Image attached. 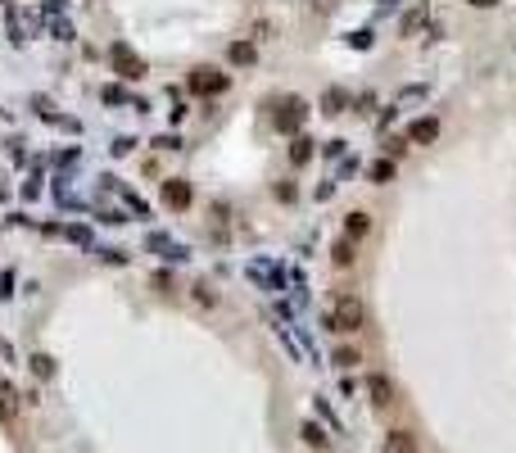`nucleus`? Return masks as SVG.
Segmentation results:
<instances>
[{
  "label": "nucleus",
  "instance_id": "1",
  "mask_svg": "<svg viewBox=\"0 0 516 453\" xmlns=\"http://www.w3.org/2000/svg\"><path fill=\"white\" fill-rule=\"evenodd\" d=\"M363 299H358V295H340V299L331 304V313H326V326H331V331H358V326H363Z\"/></svg>",
  "mask_w": 516,
  "mask_h": 453
},
{
  "label": "nucleus",
  "instance_id": "2",
  "mask_svg": "<svg viewBox=\"0 0 516 453\" xmlns=\"http://www.w3.org/2000/svg\"><path fill=\"white\" fill-rule=\"evenodd\" d=\"M191 87L200 91V96H217V91H226V73H217V68H195Z\"/></svg>",
  "mask_w": 516,
  "mask_h": 453
},
{
  "label": "nucleus",
  "instance_id": "3",
  "mask_svg": "<svg viewBox=\"0 0 516 453\" xmlns=\"http://www.w3.org/2000/svg\"><path fill=\"white\" fill-rule=\"evenodd\" d=\"M303 114H308V109H303V100H286V105H281V114H277V127L281 131H294V127H299V123H303Z\"/></svg>",
  "mask_w": 516,
  "mask_h": 453
},
{
  "label": "nucleus",
  "instance_id": "4",
  "mask_svg": "<svg viewBox=\"0 0 516 453\" xmlns=\"http://www.w3.org/2000/svg\"><path fill=\"white\" fill-rule=\"evenodd\" d=\"M114 64H118L122 77H145V64H140V59L127 50V45H114Z\"/></svg>",
  "mask_w": 516,
  "mask_h": 453
},
{
  "label": "nucleus",
  "instance_id": "5",
  "mask_svg": "<svg viewBox=\"0 0 516 453\" xmlns=\"http://www.w3.org/2000/svg\"><path fill=\"white\" fill-rule=\"evenodd\" d=\"M367 390H372V403H376V408H389V403H394V386H389V377H372L367 381Z\"/></svg>",
  "mask_w": 516,
  "mask_h": 453
},
{
  "label": "nucleus",
  "instance_id": "6",
  "mask_svg": "<svg viewBox=\"0 0 516 453\" xmlns=\"http://www.w3.org/2000/svg\"><path fill=\"white\" fill-rule=\"evenodd\" d=\"M385 453H417V435L412 431H389L385 435Z\"/></svg>",
  "mask_w": 516,
  "mask_h": 453
},
{
  "label": "nucleus",
  "instance_id": "7",
  "mask_svg": "<svg viewBox=\"0 0 516 453\" xmlns=\"http://www.w3.org/2000/svg\"><path fill=\"white\" fill-rule=\"evenodd\" d=\"M163 200H168L172 209H186V204H191V186H186V182H177V177H172V182L163 186Z\"/></svg>",
  "mask_w": 516,
  "mask_h": 453
},
{
  "label": "nucleus",
  "instance_id": "8",
  "mask_svg": "<svg viewBox=\"0 0 516 453\" xmlns=\"http://www.w3.org/2000/svg\"><path fill=\"white\" fill-rule=\"evenodd\" d=\"M440 136V123L435 118H417L412 123V140H417V145H426V140H435Z\"/></svg>",
  "mask_w": 516,
  "mask_h": 453
},
{
  "label": "nucleus",
  "instance_id": "9",
  "mask_svg": "<svg viewBox=\"0 0 516 453\" xmlns=\"http://www.w3.org/2000/svg\"><path fill=\"white\" fill-rule=\"evenodd\" d=\"M14 408H19V394H14L10 381H0V421H10V417H14Z\"/></svg>",
  "mask_w": 516,
  "mask_h": 453
},
{
  "label": "nucleus",
  "instance_id": "10",
  "mask_svg": "<svg viewBox=\"0 0 516 453\" xmlns=\"http://www.w3.org/2000/svg\"><path fill=\"white\" fill-rule=\"evenodd\" d=\"M421 23H426V5H412L408 19H403V36H417V32H421Z\"/></svg>",
  "mask_w": 516,
  "mask_h": 453
},
{
  "label": "nucleus",
  "instance_id": "11",
  "mask_svg": "<svg viewBox=\"0 0 516 453\" xmlns=\"http://www.w3.org/2000/svg\"><path fill=\"white\" fill-rule=\"evenodd\" d=\"M303 440H308L312 449H326V431L317 426V421H303Z\"/></svg>",
  "mask_w": 516,
  "mask_h": 453
},
{
  "label": "nucleus",
  "instance_id": "12",
  "mask_svg": "<svg viewBox=\"0 0 516 453\" xmlns=\"http://www.w3.org/2000/svg\"><path fill=\"white\" fill-rule=\"evenodd\" d=\"M290 159H294V163H308V159H312V140H308V136H299V140L290 145Z\"/></svg>",
  "mask_w": 516,
  "mask_h": 453
},
{
  "label": "nucleus",
  "instance_id": "13",
  "mask_svg": "<svg viewBox=\"0 0 516 453\" xmlns=\"http://www.w3.org/2000/svg\"><path fill=\"white\" fill-rule=\"evenodd\" d=\"M331 259L340 263V268H349V263H354V240H340V245L331 249Z\"/></svg>",
  "mask_w": 516,
  "mask_h": 453
},
{
  "label": "nucleus",
  "instance_id": "14",
  "mask_svg": "<svg viewBox=\"0 0 516 453\" xmlns=\"http://www.w3.org/2000/svg\"><path fill=\"white\" fill-rule=\"evenodd\" d=\"M372 182H394V159L372 163Z\"/></svg>",
  "mask_w": 516,
  "mask_h": 453
},
{
  "label": "nucleus",
  "instance_id": "15",
  "mask_svg": "<svg viewBox=\"0 0 516 453\" xmlns=\"http://www.w3.org/2000/svg\"><path fill=\"white\" fill-rule=\"evenodd\" d=\"M344 231H349V240H354V236H363V231H367V213H349Z\"/></svg>",
  "mask_w": 516,
  "mask_h": 453
},
{
  "label": "nucleus",
  "instance_id": "16",
  "mask_svg": "<svg viewBox=\"0 0 516 453\" xmlns=\"http://www.w3.org/2000/svg\"><path fill=\"white\" fill-rule=\"evenodd\" d=\"M354 363H363L358 349H335V367H354Z\"/></svg>",
  "mask_w": 516,
  "mask_h": 453
},
{
  "label": "nucleus",
  "instance_id": "17",
  "mask_svg": "<svg viewBox=\"0 0 516 453\" xmlns=\"http://www.w3.org/2000/svg\"><path fill=\"white\" fill-rule=\"evenodd\" d=\"M231 59H236V64H254V45H231Z\"/></svg>",
  "mask_w": 516,
  "mask_h": 453
},
{
  "label": "nucleus",
  "instance_id": "18",
  "mask_svg": "<svg viewBox=\"0 0 516 453\" xmlns=\"http://www.w3.org/2000/svg\"><path fill=\"white\" fill-rule=\"evenodd\" d=\"M32 372H36V377H50V372H54V363H50L45 354H36V358H32Z\"/></svg>",
  "mask_w": 516,
  "mask_h": 453
},
{
  "label": "nucleus",
  "instance_id": "19",
  "mask_svg": "<svg viewBox=\"0 0 516 453\" xmlns=\"http://www.w3.org/2000/svg\"><path fill=\"white\" fill-rule=\"evenodd\" d=\"M340 105H344V91H331L326 96V114H340Z\"/></svg>",
  "mask_w": 516,
  "mask_h": 453
},
{
  "label": "nucleus",
  "instance_id": "20",
  "mask_svg": "<svg viewBox=\"0 0 516 453\" xmlns=\"http://www.w3.org/2000/svg\"><path fill=\"white\" fill-rule=\"evenodd\" d=\"M471 5H475V10H494L498 0H471Z\"/></svg>",
  "mask_w": 516,
  "mask_h": 453
}]
</instances>
